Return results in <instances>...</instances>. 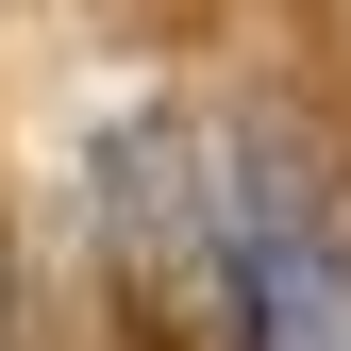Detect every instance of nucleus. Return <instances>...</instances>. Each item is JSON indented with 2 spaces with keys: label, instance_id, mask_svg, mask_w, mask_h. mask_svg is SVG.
<instances>
[{
  "label": "nucleus",
  "instance_id": "nucleus-1",
  "mask_svg": "<svg viewBox=\"0 0 351 351\" xmlns=\"http://www.w3.org/2000/svg\"><path fill=\"white\" fill-rule=\"evenodd\" d=\"M0 351H34V285H17V217H0Z\"/></svg>",
  "mask_w": 351,
  "mask_h": 351
}]
</instances>
